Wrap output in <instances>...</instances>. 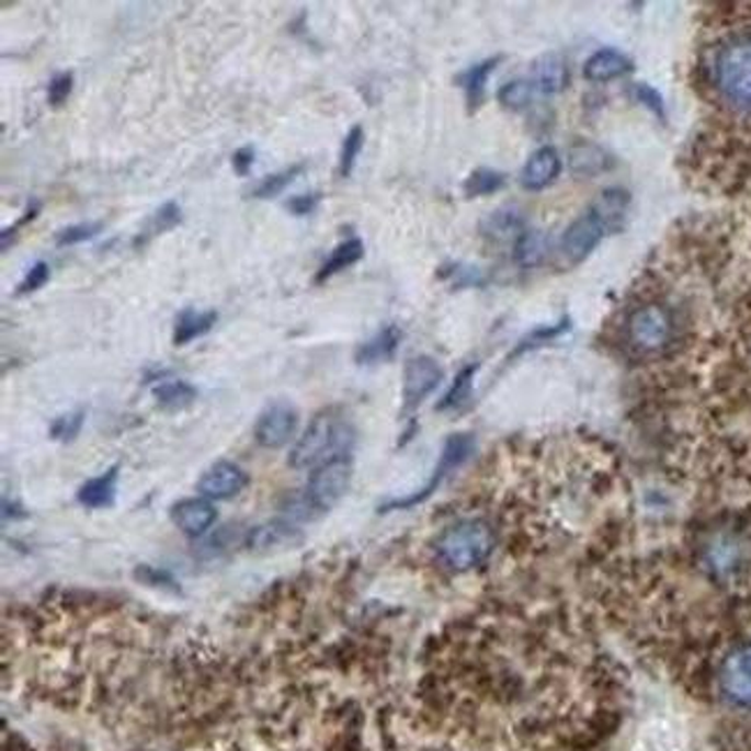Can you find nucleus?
I'll return each mask as SVG.
<instances>
[{"instance_id":"1","label":"nucleus","mask_w":751,"mask_h":751,"mask_svg":"<svg viewBox=\"0 0 751 751\" xmlns=\"http://www.w3.org/2000/svg\"><path fill=\"white\" fill-rule=\"evenodd\" d=\"M492 546H496V536L488 523L469 519L446 527L435 544V553L448 571H469L488 560Z\"/></svg>"},{"instance_id":"2","label":"nucleus","mask_w":751,"mask_h":751,"mask_svg":"<svg viewBox=\"0 0 751 751\" xmlns=\"http://www.w3.org/2000/svg\"><path fill=\"white\" fill-rule=\"evenodd\" d=\"M352 444L350 425L338 419L333 412L317 414L306 433L298 437L289 451V465L294 469H315L335 456H345Z\"/></svg>"},{"instance_id":"3","label":"nucleus","mask_w":751,"mask_h":751,"mask_svg":"<svg viewBox=\"0 0 751 751\" xmlns=\"http://www.w3.org/2000/svg\"><path fill=\"white\" fill-rule=\"evenodd\" d=\"M715 86L726 102L751 110V37L736 39L717 54Z\"/></svg>"},{"instance_id":"4","label":"nucleus","mask_w":751,"mask_h":751,"mask_svg":"<svg viewBox=\"0 0 751 751\" xmlns=\"http://www.w3.org/2000/svg\"><path fill=\"white\" fill-rule=\"evenodd\" d=\"M352 481V458L350 454L335 456L327 463H321L312 469L308 488H306V502L315 511H329L333 509L350 488Z\"/></svg>"},{"instance_id":"5","label":"nucleus","mask_w":751,"mask_h":751,"mask_svg":"<svg viewBox=\"0 0 751 751\" xmlns=\"http://www.w3.org/2000/svg\"><path fill=\"white\" fill-rule=\"evenodd\" d=\"M471 451H475V437H471L469 433L448 435L446 442H444L442 454H440L437 467L433 469V475H431V479H428V483H425L421 490L412 492V496H407V498H402V500H391V502L382 504L379 511L410 509V507H417V504L425 502V500L431 498L433 492L440 488V483L451 475V471L458 469V467L471 456Z\"/></svg>"},{"instance_id":"6","label":"nucleus","mask_w":751,"mask_h":751,"mask_svg":"<svg viewBox=\"0 0 751 751\" xmlns=\"http://www.w3.org/2000/svg\"><path fill=\"white\" fill-rule=\"evenodd\" d=\"M717 682L726 701L751 707V642L724 657Z\"/></svg>"},{"instance_id":"7","label":"nucleus","mask_w":751,"mask_h":751,"mask_svg":"<svg viewBox=\"0 0 751 751\" xmlns=\"http://www.w3.org/2000/svg\"><path fill=\"white\" fill-rule=\"evenodd\" d=\"M444 373L440 368V363L431 356H412L405 366V377H402V405L405 412H412L417 407L431 396Z\"/></svg>"},{"instance_id":"8","label":"nucleus","mask_w":751,"mask_h":751,"mask_svg":"<svg viewBox=\"0 0 751 751\" xmlns=\"http://www.w3.org/2000/svg\"><path fill=\"white\" fill-rule=\"evenodd\" d=\"M298 428V412L287 402H273L254 423V440L264 448H283Z\"/></svg>"},{"instance_id":"9","label":"nucleus","mask_w":751,"mask_h":751,"mask_svg":"<svg viewBox=\"0 0 751 751\" xmlns=\"http://www.w3.org/2000/svg\"><path fill=\"white\" fill-rule=\"evenodd\" d=\"M671 317L659 306L638 308L629 317V338L638 350H661L671 338Z\"/></svg>"},{"instance_id":"10","label":"nucleus","mask_w":751,"mask_h":751,"mask_svg":"<svg viewBox=\"0 0 751 751\" xmlns=\"http://www.w3.org/2000/svg\"><path fill=\"white\" fill-rule=\"evenodd\" d=\"M246 469L231 460H220L210 465L197 481V492L202 498L218 502V500H231L248 486Z\"/></svg>"},{"instance_id":"11","label":"nucleus","mask_w":751,"mask_h":751,"mask_svg":"<svg viewBox=\"0 0 751 751\" xmlns=\"http://www.w3.org/2000/svg\"><path fill=\"white\" fill-rule=\"evenodd\" d=\"M604 234L606 229L601 227V223L592 216V213H585V216L576 218L567 227V231L562 234L560 250L565 252V257L571 264H581L596 250L601 239H604Z\"/></svg>"},{"instance_id":"12","label":"nucleus","mask_w":751,"mask_h":751,"mask_svg":"<svg viewBox=\"0 0 751 751\" xmlns=\"http://www.w3.org/2000/svg\"><path fill=\"white\" fill-rule=\"evenodd\" d=\"M560 171H562L560 153H557L553 146H542V148H536L530 156V160L525 162L521 171V185L530 192L546 190L550 183L557 181Z\"/></svg>"},{"instance_id":"13","label":"nucleus","mask_w":751,"mask_h":751,"mask_svg":"<svg viewBox=\"0 0 751 751\" xmlns=\"http://www.w3.org/2000/svg\"><path fill=\"white\" fill-rule=\"evenodd\" d=\"M171 523H174L183 534L200 536L204 534L213 523H216L218 511L206 498H187L177 502L169 511Z\"/></svg>"},{"instance_id":"14","label":"nucleus","mask_w":751,"mask_h":751,"mask_svg":"<svg viewBox=\"0 0 751 751\" xmlns=\"http://www.w3.org/2000/svg\"><path fill=\"white\" fill-rule=\"evenodd\" d=\"M532 86L534 91H539L544 95H555L562 93L569 83V68L562 60V56L557 54H546L542 58L534 60L532 66Z\"/></svg>"},{"instance_id":"15","label":"nucleus","mask_w":751,"mask_h":751,"mask_svg":"<svg viewBox=\"0 0 751 751\" xmlns=\"http://www.w3.org/2000/svg\"><path fill=\"white\" fill-rule=\"evenodd\" d=\"M629 208V192L622 187H608L604 192H599V197L594 200L590 213L601 223L606 231H617L625 225Z\"/></svg>"},{"instance_id":"16","label":"nucleus","mask_w":751,"mask_h":751,"mask_svg":"<svg viewBox=\"0 0 751 751\" xmlns=\"http://www.w3.org/2000/svg\"><path fill=\"white\" fill-rule=\"evenodd\" d=\"M116 488H118V465L102 471L100 477L86 481L77 490V502L86 509H110L116 502Z\"/></svg>"},{"instance_id":"17","label":"nucleus","mask_w":751,"mask_h":751,"mask_svg":"<svg viewBox=\"0 0 751 751\" xmlns=\"http://www.w3.org/2000/svg\"><path fill=\"white\" fill-rule=\"evenodd\" d=\"M631 70V58L622 54L619 49H599L588 60L583 75L594 83H606L613 79L625 77Z\"/></svg>"},{"instance_id":"18","label":"nucleus","mask_w":751,"mask_h":751,"mask_svg":"<svg viewBox=\"0 0 751 751\" xmlns=\"http://www.w3.org/2000/svg\"><path fill=\"white\" fill-rule=\"evenodd\" d=\"M218 317L220 315L216 310L183 308L174 321V335H171V342H174L177 348H183L187 345V342L206 335L213 327L218 325Z\"/></svg>"},{"instance_id":"19","label":"nucleus","mask_w":751,"mask_h":751,"mask_svg":"<svg viewBox=\"0 0 751 751\" xmlns=\"http://www.w3.org/2000/svg\"><path fill=\"white\" fill-rule=\"evenodd\" d=\"M400 340H402V331L396 325L379 329L371 340L363 342V345L356 350V363H361V366H373V363L394 359V354L400 348Z\"/></svg>"},{"instance_id":"20","label":"nucleus","mask_w":751,"mask_h":751,"mask_svg":"<svg viewBox=\"0 0 751 751\" xmlns=\"http://www.w3.org/2000/svg\"><path fill=\"white\" fill-rule=\"evenodd\" d=\"M363 252H366V248H363V241L356 239V236H352V239H348V241L338 243L331 250V254L327 257V262L319 266V271L315 275V283L317 285L327 283V281H331L333 275H338V273H342L345 269L359 264L363 260Z\"/></svg>"},{"instance_id":"21","label":"nucleus","mask_w":751,"mask_h":751,"mask_svg":"<svg viewBox=\"0 0 751 751\" xmlns=\"http://www.w3.org/2000/svg\"><path fill=\"white\" fill-rule=\"evenodd\" d=\"M500 60H502V56L486 58L458 77V83H460V89L465 91V100L469 104V112H475L477 106H481V102L486 98V83H488L492 70L500 66Z\"/></svg>"},{"instance_id":"22","label":"nucleus","mask_w":751,"mask_h":751,"mask_svg":"<svg viewBox=\"0 0 751 751\" xmlns=\"http://www.w3.org/2000/svg\"><path fill=\"white\" fill-rule=\"evenodd\" d=\"M523 231H525V220L516 208L492 210L490 216H486V220L481 223V234L492 241H507V239L516 241Z\"/></svg>"},{"instance_id":"23","label":"nucleus","mask_w":751,"mask_h":751,"mask_svg":"<svg viewBox=\"0 0 751 751\" xmlns=\"http://www.w3.org/2000/svg\"><path fill=\"white\" fill-rule=\"evenodd\" d=\"M608 167H611L608 153L594 144H578L571 150V171L578 177H596Z\"/></svg>"},{"instance_id":"24","label":"nucleus","mask_w":751,"mask_h":751,"mask_svg":"<svg viewBox=\"0 0 751 751\" xmlns=\"http://www.w3.org/2000/svg\"><path fill=\"white\" fill-rule=\"evenodd\" d=\"M153 396H156L158 405L164 407V410H185L187 405L195 402L197 389L190 382H183V379H167V382H160L156 386Z\"/></svg>"},{"instance_id":"25","label":"nucleus","mask_w":751,"mask_h":751,"mask_svg":"<svg viewBox=\"0 0 751 751\" xmlns=\"http://www.w3.org/2000/svg\"><path fill=\"white\" fill-rule=\"evenodd\" d=\"M504 185H507V174H502V171L479 167L465 179L463 192H465V197L475 200V197L496 195V192H500Z\"/></svg>"},{"instance_id":"26","label":"nucleus","mask_w":751,"mask_h":751,"mask_svg":"<svg viewBox=\"0 0 751 751\" xmlns=\"http://www.w3.org/2000/svg\"><path fill=\"white\" fill-rule=\"evenodd\" d=\"M181 223V206L177 202H167L162 204L153 216L148 218V223L144 225V229L139 231V236L135 239V248H144L150 239H156L158 234L162 231H169V229H174L177 225Z\"/></svg>"},{"instance_id":"27","label":"nucleus","mask_w":751,"mask_h":751,"mask_svg":"<svg viewBox=\"0 0 751 751\" xmlns=\"http://www.w3.org/2000/svg\"><path fill=\"white\" fill-rule=\"evenodd\" d=\"M300 174H304V164H300V162H296V164H292V167H285V169H281V171H275V174L264 177L260 183H257V185L252 187L250 195H252L254 200H273V197H277V195H283V192H285Z\"/></svg>"},{"instance_id":"28","label":"nucleus","mask_w":751,"mask_h":751,"mask_svg":"<svg viewBox=\"0 0 751 751\" xmlns=\"http://www.w3.org/2000/svg\"><path fill=\"white\" fill-rule=\"evenodd\" d=\"M513 257L523 269L539 266L546 257V239L539 231H523L513 243Z\"/></svg>"},{"instance_id":"29","label":"nucleus","mask_w":751,"mask_h":751,"mask_svg":"<svg viewBox=\"0 0 751 751\" xmlns=\"http://www.w3.org/2000/svg\"><path fill=\"white\" fill-rule=\"evenodd\" d=\"M477 371H479L477 363H469V366H465V368L456 375L454 384L448 386V391L444 394L442 402L437 405V410H440V412L456 410V407H460V405L469 398V394H471V384H475Z\"/></svg>"},{"instance_id":"30","label":"nucleus","mask_w":751,"mask_h":751,"mask_svg":"<svg viewBox=\"0 0 751 751\" xmlns=\"http://www.w3.org/2000/svg\"><path fill=\"white\" fill-rule=\"evenodd\" d=\"M440 277L446 283L454 285L456 289H465V287H483L486 285V275L481 269L465 264V262H451L444 264L440 269Z\"/></svg>"},{"instance_id":"31","label":"nucleus","mask_w":751,"mask_h":751,"mask_svg":"<svg viewBox=\"0 0 751 751\" xmlns=\"http://www.w3.org/2000/svg\"><path fill=\"white\" fill-rule=\"evenodd\" d=\"M363 141H366V133H363L361 125H354L352 130L342 139L340 146V162H338V174L342 179H350L352 171L356 167V160L363 150Z\"/></svg>"},{"instance_id":"32","label":"nucleus","mask_w":751,"mask_h":751,"mask_svg":"<svg viewBox=\"0 0 751 751\" xmlns=\"http://www.w3.org/2000/svg\"><path fill=\"white\" fill-rule=\"evenodd\" d=\"M532 93H534L532 81L516 79V81H507L502 86V89L498 91V100H500V104L504 106V110L519 112V110H525V106L530 104Z\"/></svg>"},{"instance_id":"33","label":"nucleus","mask_w":751,"mask_h":751,"mask_svg":"<svg viewBox=\"0 0 751 751\" xmlns=\"http://www.w3.org/2000/svg\"><path fill=\"white\" fill-rule=\"evenodd\" d=\"M102 223H79V225H70L66 229H60L56 234V248H70V246H79L86 241H93L95 236L102 231Z\"/></svg>"},{"instance_id":"34","label":"nucleus","mask_w":751,"mask_h":751,"mask_svg":"<svg viewBox=\"0 0 751 751\" xmlns=\"http://www.w3.org/2000/svg\"><path fill=\"white\" fill-rule=\"evenodd\" d=\"M83 421H86V412H83V410H75V412L62 414V417H58V419L52 423L49 435H52L56 442H72V440H77V435L81 433Z\"/></svg>"},{"instance_id":"35","label":"nucleus","mask_w":751,"mask_h":751,"mask_svg":"<svg viewBox=\"0 0 751 751\" xmlns=\"http://www.w3.org/2000/svg\"><path fill=\"white\" fill-rule=\"evenodd\" d=\"M72 89H75V75L72 72H56L47 86V102L54 106V110H58V106H62L70 100Z\"/></svg>"},{"instance_id":"36","label":"nucleus","mask_w":751,"mask_h":751,"mask_svg":"<svg viewBox=\"0 0 751 751\" xmlns=\"http://www.w3.org/2000/svg\"><path fill=\"white\" fill-rule=\"evenodd\" d=\"M49 277H52V266L47 262H35L26 275H24V281L19 283L16 287V294L19 296H24V294H33L37 289L45 287L49 283Z\"/></svg>"},{"instance_id":"37","label":"nucleus","mask_w":751,"mask_h":751,"mask_svg":"<svg viewBox=\"0 0 751 751\" xmlns=\"http://www.w3.org/2000/svg\"><path fill=\"white\" fill-rule=\"evenodd\" d=\"M634 98L640 102V104H646L648 110L657 116V118H663L667 116V106H663V98L657 89H652V86L648 83H636L634 86Z\"/></svg>"},{"instance_id":"38","label":"nucleus","mask_w":751,"mask_h":751,"mask_svg":"<svg viewBox=\"0 0 751 751\" xmlns=\"http://www.w3.org/2000/svg\"><path fill=\"white\" fill-rule=\"evenodd\" d=\"M319 192H308V195H294L285 202V208L292 213L296 218H304L310 216V213L319 206Z\"/></svg>"},{"instance_id":"39","label":"nucleus","mask_w":751,"mask_h":751,"mask_svg":"<svg viewBox=\"0 0 751 751\" xmlns=\"http://www.w3.org/2000/svg\"><path fill=\"white\" fill-rule=\"evenodd\" d=\"M254 158H257V150H254V146H241L239 150H234V156H231V167H234L236 174H239V177H248L250 171H252Z\"/></svg>"},{"instance_id":"40","label":"nucleus","mask_w":751,"mask_h":751,"mask_svg":"<svg viewBox=\"0 0 751 751\" xmlns=\"http://www.w3.org/2000/svg\"><path fill=\"white\" fill-rule=\"evenodd\" d=\"M37 213H39V202H33V204L26 208L24 216H21L12 227H5V229H3V252L10 248V239L14 241L16 231H19L21 227H26L29 223H33V220L37 218Z\"/></svg>"}]
</instances>
